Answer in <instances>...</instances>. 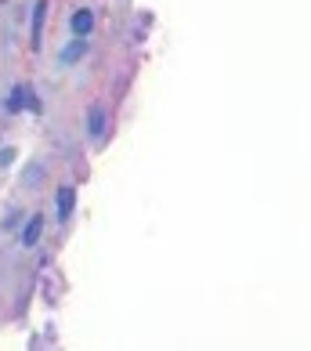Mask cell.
<instances>
[{
    "instance_id": "1",
    "label": "cell",
    "mask_w": 311,
    "mask_h": 351,
    "mask_svg": "<svg viewBox=\"0 0 311 351\" xmlns=\"http://www.w3.org/2000/svg\"><path fill=\"white\" fill-rule=\"evenodd\" d=\"M105 127H109V120H105V109L95 106V109H90V116H87V134L95 138V141H101V138H105Z\"/></svg>"
},
{
    "instance_id": "2",
    "label": "cell",
    "mask_w": 311,
    "mask_h": 351,
    "mask_svg": "<svg viewBox=\"0 0 311 351\" xmlns=\"http://www.w3.org/2000/svg\"><path fill=\"white\" fill-rule=\"evenodd\" d=\"M90 29H95V11H90V8H80V11L73 15V33H76V36H87Z\"/></svg>"
},
{
    "instance_id": "3",
    "label": "cell",
    "mask_w": 311,
    "mask_h": 351,
    "mask_svg": "<svg viewBox=\"0 0 311 351\" xmlns=\"http://www.w3.org/2000/svg\"><path fill=\"white\" fill-rule=\"evenodd\" d=\"M40 236H44V217L36 214V217H29V221H25L22 243H25V246H36V243H40Z\"/></svg>"
},
{
    "instance_id": "4",
    "label": "cell",
    "mask_w": 311,
    "mask_h": 351,
    "mask_svg": "<svg viewBox=\"0 0 311 351\" xmlns=\"http://www.w3.org/2000/svg\"><path fill=\"white\" fill-rule=\"evenodd\" d=\"M73 206H76V189L62 185V189H58V221H66V217L73 214Z\"/></svg>"
},
{
    "instance_id": "5",
    "label": "cell",
    "mask_w": 311,
    "mask_h": 351,
    "mask_svg": "<svg viewBox=\"0 0 311 351\" xmlns=\"http://www.w3.org/2000/svg\"><path fill=\"white\" fill-rule=\"evenodd\" d=\"M25 101H29V106H33V109H40V101H36V98H29V95H25V87H15V95H11V98H8V112H18V109L25 106Z\"/></svg>"
},
{
    "instance_id": "6",
    "label": "cell",
    "mask_w": 311,
    "mask_h": 351,
    "mask_svg": "<svg viewBox=\"0 0 311 351\" xmlns=\"http://www.w3.org/2000/svg\"><path fill=\"white\" fill-rule=\"evenodd\" d=\"M44 15H47V4L40 0L33 11V47H40V36H44Z\"/></svg>"
},
{
    "instance_id": "7",
    "label": "cell",
    "mask_w": 311,
    "mask_h": 351,
    "mask_svg": "<svg viewBox=\"0 0 311 351\" xmlns=\"http://www.w3.org/2000/svg\"><path fill=\"white\" fill-rule=\"evenodd\" d=\"M80 55H84V44H73V47L62 51V62H69V66H73V62H80Z\"/></svg>"
}]
</instances>
